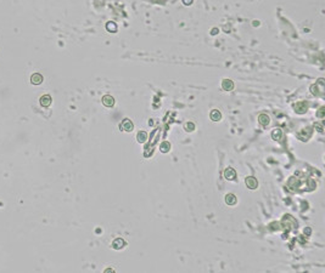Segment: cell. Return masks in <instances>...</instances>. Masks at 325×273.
Wrapping results in <instances>:
<instances>
[{"instance_id": "1", "label": "cell", "mask_w": 325, "mask_h": 273, "mask_svg": "<svg viewBox=\"0 0 325 273\" xmlns=\"http://www.w3.org/2000/svg\"><path fill=\"white\" fill-rule=\"evenodd\" d=\"M245 182H246V186H247L248 188H251V189H255V188H257V186H258V181H257L253 176L247 177V178L245 180Z\"/></svg>"}, {"instance_id": "2", "label": "cell", "mask_w": 325, "mask_h": 273, "mask_svg": "<svg viewBox=\"0 0 325 273\" xmlns=\"http://www.w3.org/2000/svg\"><path fill=\"white\" fill-rule=\"evenodd\" d=\"M42 81H43V77H42L39 73H34V74L31 77V83H32L33 85H39V84H42Z\"/></svg>"}, {"instance_id": "3", "label": "cell", "mask_w": 325, "mask_h": 273, "mask_svg": "<svg viewBox=\"0 0 325 273\" xmlns=\"http://www.w3.org/2000/svg\"><path fill=\"white\" fill-rule=\"evenodd\" d=\"M122 130H125V131H132L133 130V123L129 120V119H124L122 125L119 126Z\"/></svg>"}, {"instance_id": "4", "label": "cell", "mask_w": 325, "mask_h": 273, "mask_svg": "<svg viewBox=\"0 0 325 273\" xmlns=\"http://www.w3.org/2000/svg\"><path fill=\"white\" fill-rule=\"evenodd\" d=\"M235 175H236V172H235V170L233 167H228L224 171V176H225L226 180H234L235 178Z\"/></svg>"}, {"instance_id": "5", "label": "cell", "mask_w": 325, "mask_h": 273, "mask_svg": "<svg viewBox=\"0 0 325 273\" xmlns=\"http://www.w3.org/2000/svg\"><path fill=\"white\" fill-rule=\"evenodd\" d=\"M40 105L43 107H49L51 105V97L49 95H44L40 97Z\"/></svg>"}, {"instance_id": "6", "label": "cell", "mask_w": 325, "mask_h": 273, "mask_svg": "<svg viewBox=\"0 0 325 273\" xmlns=\"http://www.w3.org/2000/svg\"><path fill=\"white\" fill-rule=\"evenodd\" d=\"M103 103H104L106 107H112L113 103H114V100H113L112 96L106 95V96H104V99H103Z\"/></svg>"}, {"instance_id": "7", "label": "cell", "mask_w": 325, "mask_h": 273, "mask_svg": "<svg viewBox=\"0 0 325 273\" xmlns=\"http://www.w3.org/2000/svg\"><path fill=\"white\" fill-rule=\"evenodd\" d=\"M225 202H226V204H229V205H234V204L236 203V197H235L234 194L229 193V194L225 197Z\"/></svg>"}, {"instance_id": "8", "label": "cell", "mask_w": 325, "mask_h": 273, "mask_svg": "<svg viewBox=\"0 0 325 273\" xmlns=\"http://www.w3.org/2000/svg\"><path fill=\"white\" fill-rule=\"evenodd\" d=\"M222 86H223V89H224V90H231V89L234 88V84H233V81H231V80H228V79H225V80H223V84H222Z\"/></svg>"}, {"instance_id": "9", "label": "cell", "mask_w": 325, "mask_h": 273, "mask_svg": "<svg viewBox=\"0 0 325 273\" xmlns=\"http://www.w3.org/2000/svg\"><path fill=\"white\" fill-rule=\"evenodd\" d=\"M125 245V242L123 240V239H116L114 242H113V244H112V246L114 248V249H121V248H123Z\"/></svg>"}, {"instance_id": "10", "label": "cell", "mask_w": 325, "mask_h": 273, "mask_svg": "<svg viewBox=\"0 0 325 273\" xmlns=\"http://www.w3.org/2000/svg\"><path fill=\"white\" fill-rule=\"evenodd\" d=\"M258 120H260V123H261L262 125H267V124L269 123V117L266 115V114H261L260 118H258Z\"/></svg>"}, {"instance_id": "11", "label": "cell", "mask_w": 325, "mask_h": 273, "mask_svg": "<svg viewBox=\"0 0 325 273\" xmlns=\"http://www.w3.org/2000/svg\"><path fill=\"white\" fill-rule=\"evenodd\" d=\"M136 138H138V141H139V142H141V143H143V142H145V141H146V138H148V134H146L145 131H141V132H139V134H138V137H136Z\"/></svg>"}, {"instance_id": "12", "label": "cell", "mask_w": 325, "mask_h": 273, "mask_svg": "<svg viewBox=\"0 0 325 273\" xmlns=\"http://www.w3.org/2000/svg\"><path fill=\"white\" fill-rule=\"evenodd\" d=\"M220 117H222L220 112H218V110H212V112H211V119H212V120L217 121V120L220 119Z\"/></svg>"}, {"instance_id": "13", "label": "cell", "mask_w": 325, "mask_h": 273, "mask_svg": "<svg viewBox=\"0 0 325 273\" xmlns=\"http://www.w3.org/2000/svg\"><path fill=\"white\" fill-rule=\"evenodd\" d=\"M160 149L166 153V152H168V151L170 149V145H169L168 142H163L162 145H161V147H160Z\"/></svg>"}, {"instance_id": "14", "label": "cell", "mask_w": 325, "mask_h": 273, "mask_svg": "<svg viewBox=\"0 0 325 273\" xmlns=\"http://www.w3.org/2000/svg\"><path fill=\"white\" fill-rule=\"evenodd\" d=\"M280 135H281V130L278 129V130H274L273 131V138L274 140H279L280 138Z\"/></svg>"}, {"instance_id": "15", "label": "cell", "mask_w": 325, "mask_h": 273, "mask_svg": "<svg viewBox=\"0 0 325 273\" xmlns=\"http://www.w3.org/2000/svg\"><path fill=\"white\" fill-rule=\"evenodd\" d=\"M107 28H108V31L116 32V29H117V26H116L113 22H108V23H107Z\"/></svg>"}, {"instance_id": "16", "label": "cell", "mask_w": 325, "mask_h": 273, "mask_svg": "<svg viewBox=\"0 0 325 273\" xmlns=\"http://www.w3.org/2000/svg\"><path fill=\"white\" fill-rule=\"evenodd\" d=\"M195 128H194V124L192 123H186L185 124V130L186 131H192Z\"/></svg>"}, {"instance_id": "17", "label": "cell", "mask_w": 325, "mask_h": 273, "mask_svg": "<svg viewBox=\"0 0 325 273\" xmlns=\"http://www.w3.org/2000/svg\"><path fill=\"white\" fill-rule=\"evenodd\" d=\"M184 2L188 5V4H191V2H192V0H184Z\"/></svg>"}]
</instances>
